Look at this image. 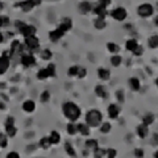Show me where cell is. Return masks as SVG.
Returning <instances> with one entry per match:
<instances>
[{"label": "cell", "instance_id": "1", "mask_svg": "<svg viewBox=\"0 0 158 158\" xmlns=\"http://www.w3.org/2000/svg\"><path fill=\"white\" fill-rule=\"evenodd\" d=\"M62 111H63V115H65L66 118H69L70 121L75 123L79 117L82 115V111L74 102H66L63 103L62 106Z\"/></svg>", "mask_w": 158, "mask_h": 158}, {"label": "cell", "instance_id": "2", "mask_svg": "<svg viewBox=\"0 0 158 158\" xmlns=\"http://www.w3.org/2000/svg\"><path fill=\"white\" fill-rule=\"evenodd\" d=\"M103 115L99 110H90L86 113V124L88 127H99L102 124Z\"/></svg>", "mask_w": 158, "mask_h": 158}, {"label": "cell", "instance_id": "3", "mask_svg": "<svg viewBox=\"0 0 158 158\" xmlns=\"http://www.w3.org/2000/svg\"><path fill=\"white\" fill-rule=\"evenodd\" d=\"M16 28L19 29V32L23 34L24 37H29V36H36L37 33V28L33 25H27L23 21H16Z\"/></svg>", "mask_w": 158, "mask_h": 158}, {"label": "cell", "instance_id": "4", "mask_svg": "<svg viewBox=\"0 0 158 158\" xmlns=\"http://www.w3.org/2000/svg\"><path fill=\"white\" fill-rule=\"evenodd\" d=\"M137 13L140 15L141 17H150L153 13H154V8H153L152 4H148V3H144L141 6H138L137 8Z\"/></svg>", "mask_w": 158, "mask_h": 158}, {"label": "cell", "instance_id": "5", "mask_svg": "<svg viewBox=\"0 0 158 158\" xmlns=\"http://www.w3.org/2000/svg\"><path fill=\"white\" fill-rule=\"evenodd\" d=\"M111 16L117 20V21H124V20L127 19L128 13H127V9L123 8V7H118V8H115L113 11L111 12Z\"/></svg>", "mask_w": 158, "mask_h": 158}, {"label": "cell", "instance_id": "6", "mask_svg": "<svg viewBox=\"0 0 158 158\" xmlns=\"http://www.w3.org/2000/svg\"><path fill=\"white\" fill-rule=\"evenodd\" d=\"M25 45L29 50L33 52V50H36V49H38L40 41L36 36H29V37H25Z\"/></svg>", "mask_w": 158, "mask_h": 158}, {"label": "cell", "instance_id": "7", "mask_svg": "<svg viewBox=\"0 0 158 158\" xmlns=\"http://www.w3.org/2000/svg\"><path fill=\"white\" fill-rule=\"evenodd\" d=\"M21 63H23V66H25V67H33V66H36L37 61L33 54H25V56L21 57Z\"/></svg>", "mask_w": 158, "mask_h": 158}, {"label": "cell", "instance_id": "8", "mask_svg": "<svg viewBox=\"0 0 158 158\" xmlns=\"http://www.w3.org/2000/svg\"><path fill=\"white\" fill-rule=\"evenodd\" d=\"M65 31L63 29H61V28H57V29H54V31H52L50 33H49V38H50V41H53V42H57L59 38H62L63 36H65Z\"/></svg>", "mask_w": 158, "mask_h": 158}, {"label": "cell", "instance_id": "9", "mask_svg": "<svg viewBox=\"0 0 158 158\" xmlns=\"http://www.w3.org/2000/svg\"><path fill=\"white\" fill-rule=\"evenodd\" d=\"M16 7H20V8H21V11H23V12H31L36 6H34L33 0H24V2L17 3V4H16Z\"/></svg>", "mask_w": 158, "mask_h": 158}, {"label": "cell", "instance_id": "10", "mask_svg": "<svg viewBox=\"0 0 158 158\" xmlns=\"http://www.w3.org/2000/svg\"><path fill=\"white\" fill-rule=\"evenodd\" d=\"M9 62H11V59L2 56L0 57V75H3V74H6L7 70L9 69Z\"/></svg>", "mask_w": 158, "mask_h": 158}, {"label": "cell", "instance_id": "11", "mask_svg": "<svg viewBox=\"0 0 158 158\" xmlns=\"http://www.w3.org/2000/svg\"><path fill=\"white\" fill-rule=\"evenodd\" d=\"M23 110L27 113H32L34 110H36V103H34L32 99H28V100H25L23 103Z\"/></svg>", "mask_w": 158, "mask_h": 158}, {"label": "cell", "instance_id": "12", "mask_svg": "<svg viewBox=\"0 0 158 158\" xmlns=\"http://www.w3.org/2000/svg\"><path fill=\"white\" fill-rule=\"evenodd\" d=\"M136 132H137V135L140 138H146L148 135H149V127L145 125V124H141V125L137 127Z\"/></svg>", "mask_w": 158, "mask_h": 158}, {"label": "cell", "instance_id": "13", "mask_svg": "<svg viewBox=\"0 0 158 158\" xmlns=\"http://www.w3.org/2000/svg\"><path fill=\"white\" fill-rule=\"evenodd\" d=\"M118 113H120V108L117 104H110L108 106V116L111 118H117Z\"/></svg>", "mask_w": 158, "mask_h": 158}, {"label": "cell", "instance_id": "14", "mask_svg": "<svg viewBox=\"0 0 158 158\" xmlns=\"http://www.w3.org/2000/svg\"><path fill=\"white\" fill-rule=\"evenodd\" d=\"M91 11L96 15L98 17H103V19H106V16H107V7H103V6H96L94 9H91Z\"/></svg>", "mask_w": 158, "mask_h": 158}, {"label": "cell", "instance_id": "15", "mask_svg": "<svg viewBox=\"0 0 158 158\" xmlns=\"http://www.w3.org/2000/svg\"><path fill=\"white\" fill-rule=\"evenodd\" d=\"M48 137H49V141H50L52 145H57V144L61 142V135H59L57 131H52L50 135H49Z\"/></svg>", "mask_w": 158, "mask_h": 158}, {"label": "cell", "instance_id": "16", "mask_svg": "<svg viewBox=\"0 0 158 158\" xmlns=\"http://www.w3.org/2000/svg\"><path fill=\"white\" fill-rule=\"evenodd\" d=\"M98 77L102 79V81H108L111 78V71L106 67H100L98 70Z\"/></svg>", "mask_w": 158, "mask_h": 158}, {"label": "cell", "instance_id": "17", "mask_svg": "<svg viewBox=\"0 0 158 158\" xmlns=\"http://www.w3.org/2000/svg\"><path fill=\"white\" fill-rule=\"evenodd\" d=\"M77 129H78V132L81 133L82 136H85V137L90 136V127H88L87 124H85V123H81V124H78L77 125Z\"/></svg>", "mask_w": 158, "mask_h": 158}, {"label": "cell", "instance_id": "18", "mask_svg": "<svg viewBox=\"0 0 158 158\" xmlns=\"http://www.w3.org/2000/svg\"><path fill=\"white\" fill-rule=\"evenodd\" d=\"M128 85H129V87H131V90L132 91H138L141 88V83H140V81H138L137 78H131L129 81H128Z\"/></svg>", "mask_w": 158, "mask_h": 158}, {"label": "cell", "instance_id": "19", "mask_svg": "<svg viewBox=\"0 0 158 158\" xmlns=\"http://www.w3.org/2000/svg\"><path fill=\"white\" fill-rule=\"evenodd\" d=\"M71 27H73V21H71V19H70V17H65V19H63L62 21H61V24H59V28L63 29L65 32L70 31Z\"/></svg>", "mask_w": 158, "mask_h": 158}, {"label": "cell", "instance_id": "20", "mask_svg": "<svg viewBox=\"0 0 158 158\" xmlns=\"http://www.w3.org/2000/svg\"><path fill=\"white\" fill-rule=\"evenodd\" d=\"M78 11L81 12L82 15H86L91 11V4L88 3V2H82L81 4H79V7H78Z\"/></svg>", "mask_w": 158, "mask_h": 158}, {"label": "cell", "instance_id": "21", "mask_svg": "<svg viewBox=\"0 0 158 158\" xmlns=\"http://www.w3.org/2000/svg\"><path fill=\"white\" fill-rule=\"evenodd\" d=\"M16 133H17V129L13 124H6V135L8 136V138L9 137L13 138L15 136H16Z\"/></svg>", "mask_w": 158, "mask_h": 158}, {"label": "cell", "instance_id": "22", "mask_svg": "<svg viewBox=\"0 0 158 158\" xmlns=\"http://www.w3.org/2000/svg\"><path fill=\"white\" fill-rule=\"evenodd\" d=\"M138 46V42H137V40L135 38H131V40H128V41L125 42V49L127 50H129V52H133L135 49H137Z\"/></svg>", "mask_w": 158, "mask_h": 158}, {"label": "cell", "instance_id": "23", "mask_svg": "<svg viewBox=\"0 0 158 158\" xmlns=\"http://www.w3.org/2000/svg\"><path fill=\"white\" fill-rule=\"evenodd\" d=\"M65 150L71 158H77V152H75V149L73 148V145L70 144V142H65Z\"/></svg>", "mask_w": 158, "mask_h": 158}, {"label": "cell", "instance_id": "24", "mask_svg": "<svg viewBox=\"0 0 158 158\" xmlns=\"http://www.w3.org/2000/svg\"><path fill=\"white\" fill-rule=\"evenodd\" d=\"M95 94L99 98H107V90H106V87L102 86V85L95 87Z\"/></svg>", "mask_w": 158, "mask_h": 158}, {"label": "cell", "instance_id": "25", "mask_svg": "<svg viewBox=\"0 0 158 158\" xmlns=\"http://www.w3.org/2000/svg\"><path fill=\"white\" fill-rule=\"evenodd\" d=\"M153 123H154V115H153L152 112L146 113V115L144 116V118H142V124H145V125L149 127L150 124H153Z\"/></svg>", "mask_w": 158, "mask_h": 158}, {"label": "cell", "instance_id": "26", "mask_svg": "<svg viewBox=\"0 0 158 158\" xmlns=\"http://www.w3.org/2000/svg\"><path fill=\"white\" fill-rule=\"evenodd\" d=\"M94 25H95L96 29H104L107 27V23H106V19L103 17H98L95 21H94Z\"/></svg>", "mask_w": 158, "mask_h": 158}, {"label": "cell", "instance_id": "27", "mask_svg": "<svg viewBox=\"0 0 158 158\" xmlns=\"http://www.w3.org/2000/svg\"><path fill=\"white\" fill-rule=\"evenodd\" d=\"M66 131H67V133L70 136H74V135H77L78 133V129H77V124L75 123H73V121H70L67 124V127H66Z\"/></svg>", "mask_w": 158, "mask_h": 158}, {"label": "cell", "instance_id": "28", "mask_svg": "<svg viewBox=\"0 0 158 158\" xmlns=\"http://www.w3.org/2000/svg\"><path fill=\"white\" fill-rule=\"evenodd\" d=\"M38 145H40V148H42V149H49V148L52 146L50 141H49V137H42L41 140H40Z\"/></svg>", "mask_w": 158, "mask_h": 158}, {"label": "cell", "instance_id": "29", "mask_svg": "<svg viewBox=\"0 0 158 158\" xmlns=\"http://www.w3.org/2000/svg\"><path fill=\"white\" fill-rule=\"evenodd\" d=\"M40 56H41V59H44V61H50L52 57H53V53L49 50V49H44Z\"/></svg>", "mask_w": 158, "mask_h": 158}, {"label": "cell", "instance_id": "30", "mask_svg": "<svg viewBox=\"0 0 158 158\" xmlns=\"http://www.w3.org/2000/svg\"><path fill=\"white\" fill-rule=\"evenodd\" d=\"M121 61H123V58L118 56V54H113V56L111 57V63H112V66H120L121 65Z\"/></svg>", "mask_w": 158, "mask_h": 158}, {"label": "cell", "instance_id": "31", "mask_svg": "<svg viewBox=\"0 0 158 158\" xmlns=\"http://www.w3.org/2000/svg\"><path fill=\"white\" fill-rule=\"evenodd\" d=\"M23 50V46H21V44H20L19 41H13L12 42V46H11V53H21Z\"/></svg>", "mask_w": 158, "mask_h": 158}, {"label": "cell", "instance_id": "32", "mask_svg": "<svg viewBox=\"0 0 158 158\" xmlns=\"http://www.w3.org/2000/svg\"><path fill=\"white\" fill-rule=\"evenodd\" d=\"M94 157L95 158H104L106 157V149L98 146L96 149H94Z\"/></svg>", "mask_w": 158, "mask_h": 158}, {"label": "cell", "instance_id": "33", "mask_svg": "<svg viewBox=\"0 0 158 158\" xmlns=\"http://www.w3.org/2000/svg\"><path fill=\"white\" fill-rule=\"evenodd\" d=\"M86 149H96L98 148V141L95 140V138H90V140H87L86 141Z\"/></svg>", "mask_w": 158, "mask_h": 158}, {"label": "cell", "instance_id": "34", "mask_svg": "<svg viewBox=\"0 0 158 158\" xmlns=\"http://www.w3.org/2000/svg\"><path fill=\"white\" fill-rule=\"evenodd\" d=\"M8 145V136L6 133H0V148L4 149V148H7Z\"/></svg>", "mask_w": 158, "mask_h": 158}, {"label": "cell", "instance_id": "35", "mask_svg": "<svg viewBox=\"0 0 158 158\" xmlns=\"http://www.w3.org/2000/svg\"><path fill=\"white\" fill-rule=\"evenodd\" d=\"M148 44H149V46L152 49H157L158 48V36L156 34V36H152L149 38V41H148Z\"/></svg>", "mask_w": 158, "mask_h": 158}, {"label": "cell", "instance_id": "36", "mask_svg": "<svg viewBox=\"0 0 158 158\" xmlns=\"http://www.w3.org/2000/svg\"><path fill=\"white\" fill-rule=\"evenodd\" d=\"M49 75H48V73H46V69H41V70H38L37 73V79L38 81H45V79H48Z\"/></svg>", "mask_w": 158, "mask_h": 158}, {"label": "cell", "instance_id": "37", "mask_svg": "<svg viewBox=\"0 0 158 158\" xmlns=\"http://www.w3.org/2000/svg\"><path fill=\"white\" fill-rule=\"evenodd\" d=\"M107 49L110 50V53H113V54H117L118 53V45H116L115 42H108Z\"/></svg>", "mask_w": 158, "mask_h": 158}, {"label": "cell", "instance_id": "38", "mask_svg": "<svg viewBox=\"0 0 158 158\" xmlns=\"http://www.w3.org/2000/svg\"><path fill=\"white\" fill-rule=\"evenodd\" d=\"M46 73H48L49 78L56 75V65H54V63H49L48 67H46Z\"/></svg>", "mask_w": 158, "mask_h": 158}, {"label": "cell", "instance_id": "39", "mask_svg": "<svg viewBox=\"0 0 158 158\" xmlns=\"http://www.w3.org/2000/svg\"><path fill=\"white\" fill-rule=\"evenodd\" d=\"M100 125H102L100 127V132L102 133H108L111 131V128H112V125L110 124V123H102Z\"/></svg>", "mask_w": 158, "mask_h": 158}, {"label": "cell", "instance_id": "40", "mask_svg": "<svg viewBox=\"0 0 158 158\" xmlns=\"http://www.w3.org/2000/svg\"><path fill=\"white\" fill-rule=\"evenodd\" d=\"M49 99H50V92L49 91H44L41 95H40V100H41L42 103H48Z\"/></svg>", "mask_w": 158, "mask_h": 158}, {"label": "cell", "instance_id": "41", "mask_svg": "<svg viewBox=\"0 0 158 158\" xmlns=\"http://www.w3.org/2000/svg\"><path fill=\"white\" fill-rule=\"evenodd\" d=\"M86 75H87V69H86V67H79V66H78L77 77H78V78H81V79H83Z\"/></svg>", "mask_w": 158, "mask_h": 158}, {"label": "cell", "instance_id": "42", "mask_svg": "<svg viewBox=\"0 0 158 158\" xmlns=\"http://www.w3.org/2000/svg\"><path fill=\"white\" fill-rule=\"evenodd\" d=\"M116 156H117L116 149H107L106 150V157L107 158H116Z\"/></svg>", "mask_w": 158, "mask_h": 158}, {"label": "cell", "instance_id": "43", "mask_svg": "<svg viewBox=\"0 0 158 158\" xmlns=\"http://www.w3.org/2000/svg\"><path fill=\"white\" fill-rule=\"evenodd\" d=\"M77 73H78V66H71V67L67 70L69 77H77Z\"/></svg>", "mask_w": 158, "mask_h": 158}, {"label": "cell", "instance_id": "44", "mask_svg": "<svg viewBox=\"0 0 158 158\" xmlns=\"http://www.w3.org/2000/svg\"><path fill=\"white\" fill-rule=\"evenodd\" d=\"M133 154H135L136 158H144V150L142 149H135Z\"/></svg>", "mask_w": 158, "mask_h": 158}, {"label": "cell", "instance_id": "45", "mask_svg": "<svg viewBox=\"0 0 158 158\" xmlns=\"http://www.w3.org/2000/svg\"><path fill=\"white\" fill-rule=\"evenodd\" d=\"M7 158H20V154L17 152H11L7 154Z\"/></svg>", "mask_w": 158, "mask_h": 158}, {"label": "cell", "instance_id": "46", "mask_svg": "<svg viewBox=\"0 0 158 158\" xmlns=\"http://www.w3.org/2000/svg\"><path fill=\"white\" fill-rule=\"evenodd\" d=\"M3 19V27H8L9 24H11V21H9V17L8 16H2Z\"/></svg>", "mask_w": 158, "mask_h": 158}, {"label": "cell", "instance_id": "47", "mask_svg": "<svg viewBox=\"0 0 158 158\" xmlns=\"http://www.w3.org/2000/svg\"><path fill=\"white\" fill-rule=\"evenodd\" d=\"M142 52H144V50H142V48H141L140 45H138V46H137V49H135V50H133V54H135V56H141Z\"/></svg>", "mask_w": 158, "mask_h": 158}, {"label": "cell", "instance_id": "48", "mask_svg": "<svg viewBox=\"0 0 158 158\" xmlns=\"http://www.w3.org/2000/svg\"><path fill=\"white\" fill-rule=\"evenodd\" d=\"M111 2H112V0H99V4L103 6V7H108L111 4Z\"/></svg>", "mask_w": 158, "mask_h": 158}, {"label": "cell", "instance_id": "49", "mask_svg": "<svg viewBox=\"0 0 158 158\" xmlns=\"http://www.w3.org/2000/svg\"><path fill=\"white\" fill-rule=\"evenodd\" d=\"M116 95H117V99L120 102H124V96H123V91H117L116 92Z\"/></svg>", "mask_w": 158, "mask_h": 158}, {"label": "cell", "instance_id": "50", "mask_svg": "<svg viewBox=\"0 0 158 158\" xmlns=\"http://www.w3.org/2000/svg\"><path fill=\"white\" fill-rule=\"evenodd\" d=\"M3 56L4 57H7V58H9L11 59V57H12V53L9 52V50H6V52H3Z\"/></svg>", "mask_w": 158, "mask_h": 158}, {"label": "cell", "instance_id": "51", "mask_svg": "<svg viewBox=\"0 0 158 158\" xmlns=\"http://www.w3.org/2000/svg\"><path fill=\"white\" fill-rule=\"evenodd\" d=\"M13 121H15V120H13V117H8V118H7V121H6V124H13Z\"/></svg>", "mask_w": 158, "mask_h": 158}, {"label": "cell", "instance_id": "52", "mask_svg": "<svg viewBox=\"0 0 158 158\" xmlns=\"http://www.w3.org/2000/svg\"><path fill=\"white\" fill-rule=\"evenodd\" d=\"M33 3H34V6H40V4H41V0H33Z\"/></svg>", "mask_w": 158, "mask_h": 158}, {"label": "cell", "instance_id": "53", "mask_svg": "<svg viewBox=\"0 0 158 158\" xmlns=\"http://www.w3.org/2000/svg\"><path fill=\"white\" fill-rule=\"evenodd\" d=\"M3 41H4V37H3V33L0 32V44H2Z\"/></svg>", "mask_w": 158, "mask_h": 158}, {"label": "cell", "instance_id": "54", "mask_svg": "<svg viewBox=\"0 0 158 158\" xmlns=\"http://www.w3.org/2000/svg\"><path fill=\"white\" fill-rule=\"evenodd\" d=\"M0 28H3V19H2V16H0Z\"/></svg>", "mask_w": 158, "mask_h": 158}, {"label": "cell", "instance_id": "55", "mask_svg": "<svg viewBox=\"0 0 158 158\" xmlns=\"http://www.w3.org/2000/svg\"><path fill=\"white\" fill-rule=\"evenodd\" d=\"M3 8H4V4H3L2 2H0V11H2V9H3Z\"/></svg>", "mask_w": 158, "mask_h": 158}, {"label": "cell", "instance_id": "56", "mask_svg": "<svg viewBox=\"0 0 158 158\" xmlns=\"http://www.w3.org/2000/svg\"><path fill=\"white\" fill-rule=\"evenodd\" d=\"M0 110H4V104H3V103H0Z\"/></svg>", "mask_w": 158, "mask_h": 158}]
</instances>
